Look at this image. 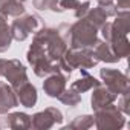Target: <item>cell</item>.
I'll return each instance as SVG.
<instances>
[{
    "instance_id": "1",
    "label": "cell",
    "mask_w": 130,
    "mask_h": 130,
    "mask_svg": "<svg viewBox=\"0 0 130 130\" xmlns=\"http://www.w3.org/2000/svg\"><path fill=\"white\" fill-rule=\"evenodd\" d=\"M100 61L96 60L92 47H68L63 57L58 60L60 71L71 75L75 69L89 71L95 68Z\"/></svg>"
},
{
    "instance_id": "2",
    "label": "cell",
    "mask_w": 130,
    "mask_h": 130,
    "mask_svg": "<svg viewBox=\"0 0 130 130\" xmlns=\"http://www.w3.org/2000/svg\"><path fill=\"white\" fill-rule=\"evenodd\" d=\"M32 41H37L38 44H41L43 49L47 52V55L57 63L68 49V43L61 38L57 28H47V26L40 28L38 31L34 32Z\"/></svg>"
},
{
    "instance_id": "3",
    "label": "cell",
    "mask_w": 130,
    "mask_h": 130,
    "mask_svg": "<svg viewBox=\"0 0 130 130\" xmlns=\"http://www.w3.org/2000/svg\"><path fill=\"white\" fill-rule=\"evenodd\" d=\"M26 60L32 66L34 74L40 78H44V77L55 74V72H61L58 63L54 61L47 55V52L43 49V46L38 44L37 41H32V44L29 46V49L26 52Z\"/></svg>"
},
{
    "instance_id": "4",
    "label": "cell",
    "mask_w": 130,
    "mask_h": 130,
    "mask_svg": "<svg viewBox=\"0 0 130 130\" xmlns=\"http://www.w3.org/2000/svg\"><path fill=\"white\" fill-rule=\"evenodd\" d=\"M98 41V29L84 17L69 26V47H93Z\"/></svg>"
},
{
    "instance_id": "5",
    "label": "cell",
    "mask_w": 130,
    "mask_h": 130,
    "mask_svg": "<svg viewBox=\"0 0 130 130\" xmlns=\"http://www.w3.org/2000/svg\"><path fill=\"white\" fill-rule=\"evenodd\" d=\"M101 35L104 38V41H109V44L112 46L115 55L121 60V58H125L128 54H130V41L127 38V34L118 31L112 22H106L101 28Z\"/></svg>"
},
{
    "instance_id": "6",
    "label": "cell",
    "mask_w": 130,
    "mask_h": 130,
    "mask_svg": "<svg viewBox=\"0 0 130 130\" xmlns=\"http://www.w3.org/2000/svg\"><path fill=\"white\" fill-rule=\"evenodd\" d=\"M93 119H95V127L100 128V130H104V128H122L124 124H125V118H124V113H121V110L112 104L109 106H104L101 109H96L93 110Z\"/></svg>"
},
{
    "instance_id": "7",
    "label": "cell",
    "mask_w": 130,
    "mask_h": 130,
    "mask_svg": "<svg viewBox=\"0 0 130 130\" xmlns=\"http://www.w3.org/2000/svg\"><path fill=\"white\" fill-rule=\"evenodd\" d=\"M0 77H3L12 86V89L19 87L25 81H29L25 64L15 58H12V60L0 58Z\"/></svg>"
},
{
    "instance_id": "8",
    "label": "cell",
    "mask_w": 130,
    "mask_h": 130,
    "mask_svg": "<svg viewBox=\"0 0 130 130\" xmlns=\"http://www.w3.org/2000/svg\"><path fill=\"white\" fill-rule=\"evenodd\" d=\"M40 26H41L40 17H37L34 14H26L25 12V14L15 17V20L9 25L12 40L25 41L31 34H34L35 31H38Z\"/></svg>"
},
{
    "instance_id": "9",
    "label": "cell",
    "mask_w": 130,
    "mask_h": 130,
    "mask_svg": "<svg viewBox=\"0 0 130 130\" xmlns=\"http://www.w3.org/2000/svg\"><path fill=\"white\" fill-rule=\"evenodd\" d=\"M100 77H101V83H104V86L112 90L115 95H119L125 90H128V77L118 71V69H100Z\"/></svg>"
},
{
    "instance_id": "10",
    "label": "cell",
    "mask_w": 130,
    "mask_h": 130,
    "mask_svg": "<svg viewBox=\"0 0 130 130\" xmlns=\"http://www.w3.org/2000/svg\"><path fill=\"white\" fill-rule=\"evenodd\" d=\"M63 119V113L57 107H47L31 116V127L35 130H47L55 124H61Z\"/></svg>"
},
{
    "instance_id": "11",
    "label": "cell",
    "mask_w": 130,
    "mask_h": 130,
    "mask_svg": "<svg viewBox=\"0 0 130 130\" xmlns=\"http://www.w3.org/2000/svg\"><path fill=\"white\" fill-rule=\"evenodd\" d=\"M9 127L12 130H26L31 128V115L25 112H8L0 115V128Z\"/></svg>"
},
{
    "instance_id": "12",
    "label": "cell",
    "mask_w": 130,
    "mask_h": 130,
    "mask_svg": "<svg viewBox=\"0 0 130 130\" xmlns=\"http://www.w3.org/2000/svg\"><path fill=\"white\" fill-rule=\"evenodd\" d=\"M66 84H68V75L63 74V72H55V74L44 77L43 90L47 96L58 98L61 95V92L66 89Z\"/></svg>"
},
{
    "instance_id": "13",
    "label": "cell",
    "mask_w": 130,
    "mask_h": 130,
    "mask_svg": "<svg viewBox=\"0 0 130 130\" xmlns=\"http://www.w3.org/2000/svg\"><path fill=\"white\" fill-rule=\"evenodd\" d=\"M14 90H15V95H17V100H19V104H22L23 107L31 109L37 104V100H38L37 87L34 84H31L29 81H25L23 84H20Z\"/></svg>"
},
{
    "instance_id": "14",
    "label": "cell",
    "mask_w": 130,
    "mask_h": 130,
    "mask_svg": "<svg viewBox=\"0 0 130 130\" xmlns=\"http://www.w3.org/2000/svg\"><path fill=\"white\" fill-rule=\"evenodd\" d=\"M19 106V100L15 95V90L9 83L0 81V115L8 113L11 109Z\"/></svg>"
},
{
    "instance_id": "15",
    "label": "cell",
    "mask_w": 130,
    "mask_h": 130,
    "mask_svg": "<svg viewBox=\"0 0 130 130\" xmlns=\"http://www.w3.org/2000/svg\"><path fill=\"white\" fill-rule=\"evenodd\" d=\"M92 96H90V104H92V109L96 110V109H101L104 106H109L112 103H115L116 96L112 90H109L103 83L100 86H96L95 89H92Z\"/></svg>"
},
{
    "instance_id": "16",
    "label": "cell",
    "mask_w": 130,
    "mask_h": 130,
    "mask_svg": "<svg viewBox=\"0 0 130 130\" xmlns=\"http://www.w3.org/2000/svg\"><path fill=\"white\" fill-rule=\"evenodd\" d=\"M95 57L98 61H103V63H118L119 58L115 55L112 46L109 44V41H104V40H98L95 43V46L92 47Z\"/></svg>"
},
{
    "instance_id": "17",
    "label": "cell",
    "mask_w": 130,
    "mask_h": 130,
    "mask_svg": "<svg viewBox=\"0 0 130 130\" xmlns=\"http://www.w3.org/2000/svg\"><path fill=\"white\" fill-rule=\"evenodd\" d=\"M58 3L63 11H72L77 19H83L90 8L89 0H60Z\"/></svg>"
},
{
    "instance_id": "18",
    "label": "cell",
    "mask_w": 130,
    "mask_h": 130,
    "mask_svg": "<svg viewBox=\"0 0 130 130\" xmlns=\"http://www.w3.org/2000/svg\"><path fill=\"white\" fill-rule=\"evenodd\" d=\"M101 84V81H98L93 75H90L87 71H83L81 69V77L78 78V80H75L72 84H71V87L72 89H75L77 92H80V93H84V92H87V90H92V89H95L96 86H100Z\"/></svg>"
},
{
    "instance_id": "19",
    "label": "cell",
    "mask_w": 130,
    "mask_h": 130,
    "mask_svg": "<svg viewBox=\"0 0 130 130\" xmlns=\"http://www.w3.org/2000/svg\"><path fill=\"white\" fill-rule=\"evenodd\" d=\"M12 43V35H11V28L8 25V15L0 12V54L6 52L11 47Z\"/></svg>"
},
{
    "instance_id": "20",
    "label": "cell",
    "mask_w": 130,
    "mask_h": 130,
    "mask_svg": "<svg viewBox=\"0 0 130 130\" xmlns=\"http://www.w3.org/2000/svg\"><path fill=\"white\" fill-rule=\"evenodd\" d=\"M0 12L8 17H19L25 14V6L17 0H0Z\"/></svg>"
},
{
    "instance_id": "21",
    "label": "cell",
    "mask_w": 130,
    "mask_h": 130,
    "mask_svg": "<svg viewBox=\"0 0 130 130\" xmlns=\"http://www.w3.org/2000/svg\"><path fill=\"white\" fill-rule=\"evenodd\" d=\"M95 124V119H93V115H78L77 118H74L72 122H69L68 125H64L63 130H86V128H90L93 127Z\"/></svg>"
},
{
    "instance_id": "22",
    "label": "cell",
    "mask_w": 130,
    "mask_h": 130,
    "mask_svg": "<svg viewBox=\"0 0 130 130\" xmlns=\"http://www.w3.org/2000/svg\"><path fill=\"white\" fill-rule=\"evenodd\" d=\"M84 19L87 20V22H90L98 31H100V28L107 22V15H106V12L100 8V6H95V8H89V11H87V14L84 15Z\"/></svg>"
},
{
    "instance_id": "23",
    "label": "cell",
    "mask_w": 130,
    "mask_h": 130,
    "mask_svg": "<svg viewBox=\"0 0 130 130\" xmlns=\"http://www.w3.org/2000/svg\"><path fill=\"white\" fill-rule=\"evenodd\" d=\"M58 100H60V103H63L64 106H69V107H77L80 103H81V93L80 92H77L75 89H72V87H66L63 92H61V95L58 96Z\"/></svg>"
},
{
    "instance_id": "24",
    "label": "cell",
    "mask_w": 130,
    "mask_h": 130,
    "mask_svg": "<svg viewBox=\"0 0 130 130\" xmlns=\"http://www.w3.org/2000/svg\"><path fill=\"white\" fill-rule=\"evenodd\" d=\"M112 25L118 31L124 32V34H128V31H130V12H128V9L118 11L115 14V20L112 22Z\"/></svg>"
},
{
    "instance_id": "25",
    "label": "cell",
    "mask_w": 130,
    "mask_h": 130,
    "mask_svg": "<svg viewBox=\"0 0 130 130\" xmlns=\"http://www.w3.org/2000/svg\"><path fill=\"white\" fill-rule=\"evenodd\" d=\"M60 0H32L34 8L40 11H52V12H63L60 8Z\"/></svg>"
},
{
    "instance_id": "26",
    "label": "cell",
    "mask_w": 130,
    "mask_h": 130,
    "mask_svg": "<svg viewBox=\"0 0 130 130\" xmlns=\"http://www.w3.org/2000/svg\"><path fill=\"white\" fill-rule=\"evenodd\" d=\"M116 98H118V106L116 107L121 110V113L128 115L130 113V89L122 92V93H119Z\"/></svg>"
},
{
    "instance_id": "27",
    "label": "cell",
    "mask_w": 130,
    "mask_h": 130,
    "mask_svg": "<svg viewBox=\"0 0 130 130\" xmlns=\"http://www.w3.org/2000/svg\"><path fill=\"white\" fill-rule=\"evenodd\" d=\"M118 11H122V9H128L130 8V0H113Z\"/></svg>"
},
{
    "instance_id": "28",
    "label": "cell",
    "mask_w": 130,
    "mask_h": 130,
    "mask_svg": "<svg viewBox=\"0 0 130 130\" xmlns=\"http://www.w3.org/2000/svg\"><path fill=\"white\" fill-rule=\"evenodd\" d=\"M17 2H20V3H25V2H26V0H17Z\"/></svg>"
},
{
    "instance_id": "29",
    "label": "cell",
    "mask_w": 130,
    "mask_h": 130,
    "mask_svg": "<svg viewBox=\"0 0 130 130\" xmlns=\"http://www.w3.org/2000/svg\"><path fill=\"white\" fill-rule=\"evenodd\" d=\"M96 2H98V0H96Z\"/></svg>"
}]
</instances>
